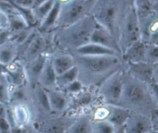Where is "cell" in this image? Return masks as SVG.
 Segmentation results:
<instances>
[{"mask_svg":"<svg viewBox=\"0 0 158 133\" xmlns=\"http://www.w3.org/2000/svg\"><path fill=\"white\" fill-rule=\"evenodd\" d=\"M78 80L88 88L100 86L106 78L123 67L121 56L73 55Z\"/></svg>","mask_w":158,"mask_h":133,"instance_id":"6da1fadb","label":"cell"},{"mask_svg":"<svg viewBox=\"0 0 158 133\" xmlns=\"http://www.w3.org/2000/svg\"><path fill=\"white\" fill-rule=\"evenodd\" d=\"M97 23L92 15L50 32L52 54L64 52L73 54L78 48L90 42L92 32Z\"/></svg>","mask_w":158,"mask_h":133,"instance_id":"7a4b0ae2","label":"cell"},{"mask_svg":"<svg viewBox=\"0 0 158 133\" xmlns=\"http://www.w3.org/2000/svg\"><path fill=\"white\" fill-rule=\"evenodd\" d=\"M120 106L132 112L151 116L157 108L150 93L148 84L135 78L123 68V92Z\"/></svg>","mask_w":158,"mask_h":133,"instance_id":"3957f363","label":"cell"},{"mask_svg":"<svg viewBox=\"0 0 158 133\" xmlns=\"http://www.w3.org/2000/svg\"><path fill=\"white\" fill-rule=\"evenodd\" d=\"M133 4L134 0H95L91 15L118 41L122 22Z\"/></svg>","mask_w":158,"mask_h":133,"instance_id":"277c9868","label":"cell"},{"mask_svg":"<svg viewBox=\"0 0 158 133\" xmlns=\"http://www.w3.org/2000/svg\"><path fill=\"white\" fill-rule=\"evenodd\" d=\"M94 2L95 0H71L62 4L56 28L69 26L91 15Z\"/></svg>","mask_w":158,"mask_h":133,"instance_id":"5b68a950","label":"cell"},{"mask_svg":"<svg viewBox=\"0 0 158 133\" xmlns=\"http://www.w3.org/2000/svg\"><path fill=\"white\" fill-rule=\"evenodd\" d=\"M140 40V19L134 3L127 12L118 36V44L121 54L131 45Z\"/></svg>","mask_w":158,"mask_h":133,"instance_id":"8992f818","label":"cell"},{"mask_svg":"<svg viewBox=\"0 0 158 133\" xmlns=\"http://www.w3.org/2000/svg\"><path fill=\"white\" fill-rule=\"evenodd\" d=\"M123 68L110 76L97 88L102 103L108 105H120L123 92Z\"/></svg>","mask_w":158,"mask_h":133,"instance_id":"52a82bcc","label":"cell"},{"mask_svg":"<svg viewBox=\"0 0 158 133\" xmlns=\"http://www.w3.org/2000/svg\"><path fill=\"white\" fill-rule=\"evenodd\" d=\"M67 114H51L35 120L32 127L39 133H65L76 119Z\"/></svg>","mask_w":158,"mask_h":133,"instance_id":"ba28073f","label":"cell"},{"mask_svg":"<svg viewBox=\"0 0 158 133\" xmlns=\"http://www.w3.org/2000/svg\"><path fill=\"white\" fill-rule=\"evenodd\" d=\"M97 101H100V99L97 94V88L86 87L78 94L71 96L69 108L65 114L77 117L78 111H80L86 108L91 109L93 107L99 104L97 103Z\"/></svg>","mask_w":158,"mask_h":133,"instance_id":"9c48e42d","label":"cell"},{"mask_svg":"<svg viewBox=\"0 0 158 133\" xmlns=\"http://www.w3.org/2000/svg\"><path fill=\"white\" fill-rule=\"evenodd\" d=\"M140 19V40L147 44H158V15L153 11Z\"/></svg>","mask_w":158,"mask_h":133,"instance_id":"30bf717a","label":"cell"},{"mask_svg":"<svg viewBox=\"0 0 158 133\" xmlns=\"http://www.w3.org/2000/svg\"><path fill=\"white\" fill-rule=\"evenodd\" d=\"M30 100L33 103L34 107L38 114L36 119L53 114L49 105L47 91L39 84H35V86L31 87Z\"/></svg>","mask_w":158,"mask_h":133,"instance_id":"8fae6325","label":"cell"},{"mask_svg":"<svg viewBox=\"0 0 158 133\" xmlns=\"http://www.w3.org/2000/svg\"><path fill=\"white\" fill-rule=\"evenodd\" d=\"M11 124L18 126H29L32 120V112L28 103H14L7 105Z\"/></svg>","mask_w":158,"mask_h":133,"instance_id":"7c38bea8","label":"cell"},{"mask_svg":"<svg viewBox=\"0 0 158 133\" xmlns=\"http://www.w3.org/2000/svg\"><path fill=\"white\" fill-rule=\"evenodd\" d=\"M126 133H149L153 129L151 116L131 112L124 125Z\"/></svg>","mask_w":158,"mask_h":133,"instance_id":"4fadbf2b","label":"cell"},{"mask_svg":"<svg viewBox=\"0 0 158 133\" xmlns=\"http://www.w3.org/2000/svg\"><path fill=\"white\" fill-rule=\"evenodd\" d=\"M51 54H43L24 64L25 74L28 84L30 87L38 84L39 77Z\"/></svg>","mask_w":158,"mask_h":133,"instance_id":"5bb4252c","label":"cell"},{"mask_svg":"<svg viewBox=\"0 0 158 133\" xmlns=\"http://www.w3.org/2000/svg\"><path fill=\"white\" fill-rule=\"evenodd\" d=\"M46 91L52 112L56 114H65L69 108L71 96L58 88L46 90Z\"/></svg>","mask_w":158,"mask_h":133,"instance_id":"9a60e30c","label":"cell"},{"mask_svg":"<svg viewBox=\"0 0 158 133\" xmlns=\"http://www.w3.org/2000/svg\"><path fill=\"white\" fill-rule=\"evenodd\" d=\"M90 42L112 49L121 54L118 41L108 29L97 23L90 37Z\"/></svg>","mask_w":158,"mask_h":133,"instance_id":"2e32d148","label":"cell"},{"mask_svg":"<svg viewBox=\"0 0 158 133\" xmlns=\"http://www.w3.org/2000/svg\"><path fill=\"white\" fill-rule=\"evenodd\" d=\"M123 67L131 75L135 78L149 84L152 82V73L154 64L148 62L138 63H123Z\"/></svg>","mask_w":158,"mask_h":133,"instance_id":"e0dca14e","label":"cell"},{"mask_svg":"<svg viewBox=\"0 0 158 133\" xmlns=\"http://www.w3.org/2000/svg\"><path fill=\"white\" fill-rule=\"evenodd\" d=\"M147 43L142 40L136 42L125 49L121 54L123 63L145 62V49Z\"/></svg>","mask_w":158,"mask_h":133,"instance_id":"ac0fdd59","label":"cell"},{"mask_svg":"<svg viewBox=\"0 0 158 133\" xmlns=\"http://www.w3.org/2000/svg\"><path fill=\"white\" fill-rule=\"evenodd\" d=\"M51 55L48 58L41 74L38 80V84L46 90L56 89V86L57 74L54 70L52 63V57Z\"/></svg>","mask_w":158,"mask_h":133,"instance_id":"d6986e66","label":"cell"},{"mask_svg":"<svg viewBox=\"0 0 158 133\" xmlns=\"http://www.w3.org/2000/svg\"><path fill=\"white\" fill-rule=\"evenodd\" d=\"M52 63L57 75L66 72L75 66V60L73 54L64 52L52 54Z\"/></svg>","mask_w":158,"mask_h":133,"instance_id":"ffe728a7","label":"cell"},{"mask_svg":"<svg viewBox=\"0 0 158 133\" xmlns=\"http://www.w3.org/2000/svg\"><path fill=\"white\" fill-rule=\"evenodd\" d=\"M73 55H83V56H105V55H117L121 56L117 51L112 49L106 47L97 43H89L83 45L81 47L78 48Z\"/></svg>","mask_w":158,"mask_h":133,"instance_id":"44dd1931","label":"cell"},{"mask_svg":"<svg viewBox=\"0 0 158 133\" xmlns=\"http://www.w3.org/2000/svg\"><path fill=\"white\" fill-rule=\"evenodd\" d=\"M18 53V45L11 39L0 45V66L6 67L11 64L17 59Z\"/></svg>","mask_w":158,"mask_h":133,"instance_id":"7402d4cb","label":"cell"},{"mask_svg":"<svg viewBox=\"0 0 158 133\" xmlns=\"http://www.w3.org/2000/svg\"><path fill=\"white\" fill-rule=\"evenodd\" d=\"M61 4L56 1L53 7L52 8L46 16L42 20L41 23L37 26V29L42 33H50L56 28L59 15L60 12Z\"/></svg>","mask_w":158,"mask_h":133,"instance_id":"603a6c76","label":"cell"},{"mask_svg":"<svg viewBox=\"0 0 158 133\" xmlns=\"http://www.w3.org/2000/svg\"><path fill=\"white\" fill-rule=\"evenodd\" d=\"M132 111L120 105H110L109 113L106 120L110 122L115 128L124 126Z\"/></svg>","mask_w":158,"mask_h":133,"instance_id":"cb8c5ba5","label":"cell"},{"mask_svg":"<svg viewBox=\"0 0 158 133\" xmlns=\"http://www.w3.org/2000/svg\"><path fill=\"white\" fill-rule=\"evenodd\" d=\"M93 119L90 114L83 113L77 116L67 133H93Z\"/></svg>","mask_w":158,"mask_h":133,"instance_id":"d4e9b609","label":"cell"},{"mask_svg":"<svg viewBox=\"0 0 158 133\" xmlns=\"http://www.w3.org/2000/svg\"><path fill=\"white\" fill-rule=\"evenodd\" d=\"M55 2L56 0H46L32 9V15L37 26L52 9L55 4Z\"/></svg>","mask_w":158,"mask_h":133,"instance_id":"484cf974","label":"cell"},{"mask_svg":"<svg viewBox=\"0 0 158 133\" xmlns=\"http://www.w3.org/2000/svg\"><path fill=\"white\" fill-rule=\"evenodd\" d=\"M78 80V70L76 66L68 70L66 72L57 75L56 86L58 89H63V88L72 83L74 80Z\"/></svg>","mask_w":158,"mask_h":133,"instance_id":"4316f807","label":"cell"},{"mask_svg":"<svg viewBox=\"0 0 158 133\" xmlns=\"http://www.w3.org/2000/svg\"><path fill=\"white\" fill-rule=\"evenodd\" d=\"M11 84L6 72H0V103L8 105L10 102Z\"/></svg>","mask_w":158,"mask_h":133,"instance_id":"83f0119b","label":"cell"},{"mask_svg":"<svg viewBox=\"0 0 158 133\" xmlns=\"http://www.w3.org/2000/svg\"><path fill=\"white\" fill-rule=\"evenodd\" d=\"M11 128L7 105L0 103V133H11Z\"/></svg>","mask_w":158,"mask_h":133,"instance_id":"f1b7e54d","label":"cell"},{"mask_svg":"<svg viewBox=\"0 0 158 133\" xmlns=\"http://www.w3.org/2000/svg\"><path fill=\"white\" fill-rule=\"evenodd\" d=\"M93 129L95 133H114L115 126L107 120L93 121Z\"/></svg>","mask_w":158,"mask_h":133,"instance_id":"f546056e","label":"cell"},{"mask_svg":"<svg viewBox=\"0 0 158 133\" xmlns=\"http://www.w3.org/2000/svg\"><path fill=\"white\" fill-rule=\"evenodd\" d=\"M145 62L155 64L158 63V44H147L145 49Z\"/></svg>","mask_w":158,"mask_h":133,"instance_id":"4dcf8cb0","label":"cell"},{"mask_svg":"<svg viewBox=\"0 0 158 133\" xmlns=\"http://www.w3.org/2000/svg\"><path fill=\"white\" fill-rule=\"evenodd\" d=\"M86 87L81 83L79 80H74L72 83L69 84L68 85H66L65 88H63V89H60L61 91H64L65 93L68 94L69 96H73L75 94H78L79 92H80L81 91H83Z\"/></svg>","mask_w":158,"mask_h":133,"instance_id":"1f68e13d","label":"cell"},{"mask_svg":"<svg viewBox=\"0 0 158 133\" xmlns=\"http://www.w3.org/2000/svg\"><path fill=\"white\" fill-rule=\"evenodd\" d=\"M9 28V19L7 12L0 8V32L7 30Z\"/></svg>","mask_w":158,"mask_h":133,"instance_id":"d6a6232c","label":"cell"},{"mask_svg":"<svg viewBox=\"0 0 158 133\" xmlns=\"http://www.w3.org/2000/svg\"><path fill=\"white\" fill-rule=\"evenodd\" d=\"M148 87H149L150 93H151L153 101L157 108H158V83L152 81L148 84Z\"/></svg>","mask_w":158,"mask_h":133,"instance_id":"836d02e7","label":"cell"},{"mask_svg":"<svg viewBox=\"0 0 158 133\" xmlns=\"http://www.w3.org/2000/svg\"><path fill=\"white\" fill-rule=\"evenodd\" d=\"M11 38V33L9 29L0 32V45L6 42Z\"/></svg>","mask_w":158,"mask_h":133,"instance_id":"e575fe53","label":"cell"},{"mask_svg":"<svg viewBox=\"0 0 158 133\" xmlns=\"http://www.w3.org/2000/svg\"><path fill=\"white\" fill-rule=\"evenodd\" d=\"M152 80L156 83H158V63L154 64L152 73Z\"/></svg>","mask_w":158,"mask_h":133,"instance_id":"d590c367","label":"cell"},{"mask_svg":"<svg viewBox=\"0 0 158 133\" xmlns=\"http://www.w3.org/2000/svg\"><path fill=\"white\" fill-rule=\"evenodd\" d=\"M153 122V128L158 131V117H151Z\"/></svg>","mask_w":158,"mask_h":133,"instance_id":"8d00e7d4","label":"cell"},{"mask_svg":"<svg viewBox=\"0 0 158 133\" xmlns=\"http://www.w3.org/2000/svg\"><path fill=\"white\" fill-rule=\"evenodd\" d=\"M114 133H126V131H125V127L121 126V127H118V128H116Z\"/></svg>","mask_w":158,"mask_h":133,"instance_id":"74e56055","label":"cell"},{"mask_svg":"<svg viewBox=\"0 0 158 133\" xmlns=\"http://www.w3.org/2000/svg\"><path fill=\"white\" fill-rule=\"evenodd\" d=\"M152 9L156 14H157L158 15V0H157V1L152 5Z\"/></svg>","mask_w":158,"mask_h":133,"instance_id":"f35d334b","label":"cell"},{"mask_svg":"<svg viewBox=\"0 0 158 133\" xmlns=\"http://www.w3.org/2000/svg\"><path fill=\"white\" fill-rule=\"evenodd\" d=\"M151 117H158V108H155L151 114Z\"/></svg>","mask_w":158,"mask_h":133,"instance_id":"ab89813d","label":"cell"},{"mask_svg":"<svg viewBox=\"0 0 158 133\" xmlns=\"http://www.w3.org/2000/svg\"><path fill=\"white\" fill-rule=\"evenodd\" d=\"M56 2H58L59 3H60V4H64V3H66L68 2L71 1V0H56Z\"/></svg>","mask_w":158,"mask_h":133,"instance_id":"60d3db41","label":"cell"},{"mask_svg":"<svg viewBox=\"0 0 158 133\" xmlns=\"http://www.w3.org/2000/svg\"><path fill=\"white\" fill-rule=\"evenodd\" d=\"M149 133H158V131H157V130H155V129H154V128H153V129L151 130V131H150Z\"/></svg>","mask_w":158,"mask_h":133,"instance_id":"b9f144b4","label":"cell"},{"mask_svg":"<svg viewBox=\"0 0 158 133\" xmlns=\"http://www.w3.org/2000/svg\"><path fill=\"white\" fill-rule=\"evenodd\" d=\"M148 1L150 2V3H151V6H152V5L154 4V3L155 2L157 1V0H148Z\"/></svg>","mask_w":158,"mask_h":133,"instance_id":"7bdbcfd3","label":"cell"},{"mask_svg":"<svg viewBox=\"0 0 158 133\" xmlns=\"http://www.w3.org/2000/svg\"><path fill=\"white\" fill-rule=\"evenodd\" d=\"M93 133H95V132H94V131H93Z\"/></svg>","mask_w":158,"mask_h":133,"instance_id":"ee69618b","label":"cell"},{"mask_svg":"<svg viewBox=\"0 0 158 133\" xmlns=\"http://www.w3.org/2000/svg\"><path fill=\"white\" fill-rule=\"evenodd\" d=\"M65 133H67V131H66V132H65Z\"/></svg>","mask_w":158,"mask_h":133,"instance_id":"f6af8a7d","label":"cell"},{"mask_svg":"<svg viewBox=\"0 0 158 133\" xmlns=\"http://www.w3.org/2000/svg\"><path fill=\"white\" fill-rule=\"evenodd\" d=\"M38 133H39V132H38Z\"/></svg>","mask_w":158,"mask_h":133,"instance_id":"bcb514c9","label":"cell"}]
</instances>
